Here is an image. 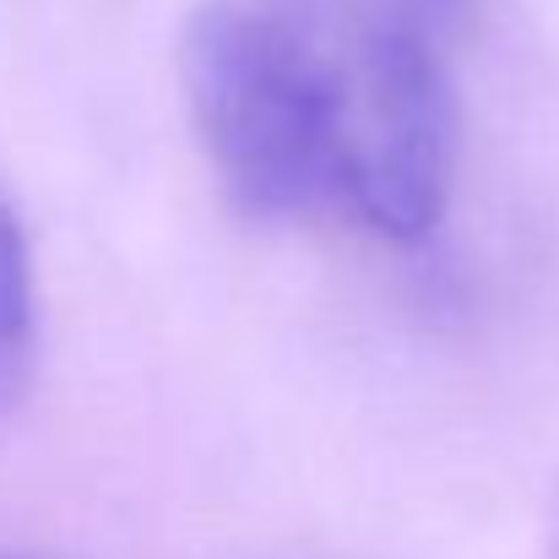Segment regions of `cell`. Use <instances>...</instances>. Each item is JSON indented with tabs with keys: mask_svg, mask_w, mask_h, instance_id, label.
Instances as JSON below:
<instances>
[{
	"mask_svg": "<svg viewBox=\"0 0 559 559\" xmlns=\"http://www.w3.org/2000/svg\"><path fill=\"white\" fill-rule=\"evenodd\" d=\"M380 5H396V11H413V16H424V22H435L440 33H451L462 16H467V5L473 0H380Z\"/></svg>",
	"mask_w": 559,
	"mask_h": 559,
	"instance_id": "cell-3",
	"label": "cell"
},
{
	"mask_svg": "<svg viewBox=\"0 0 559 559\" xmlns=\"http://www.w3.org/2000/svg\"><path fill=\"white\" fill-rule=\"evenodd\" d=\"M180 87L234 212L343 223L354 158L348 0H206L180 38Z\"/></svg>",
	"mask_w": 559,
	"mask_h": 559,
	"instance_id": "cell-1",
	"label": "cell"
},
{
	"mask_svg": "<svg viewBox=\"0 0 559 559\" xmlns=\"http://www.w3.org/2000/svg\"><path fill=\"white\" fill-rule=\"evenodd\" d=\"M38 365V277L16 206L0 190V424L33 385Z\"/></svg>",
	"mask_w": 559,
	"mask_h": 559,
	"instance_id": "cell-2",
	"label": "cell"
},
{
	"mask_svg": "<svg viewBox=\"0 0 559 559\" xmlns=\"http://www.w3.org/2000/svg\"><path fill=\"white\" fill-rule=\"evenodd\" d=\"M549 559H559V500H555V516H549Z\"/></svg>",
	"mask_w": 559,
	"mask_h": 559,
	"instance_id": "cell-4",
	"label": "cell"
},
{
	"mask_svg": "<svg viewBox=\"0 0 559 559\" xmlns=\"http://www.w3.org/2000/svg\"><path fill=\"white\" fill-rule=\"evenodd\" d=\"M0 559H44V555H27V549H0Z\"/></svg>",
	"mask_w": 559,
	"mask_h": 559,
	"instance_id": "cell-5",
	"label": "cell"
}]
</instances>
